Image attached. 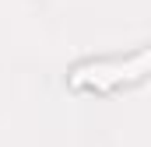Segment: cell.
<instances>
[{"label": "cell", "mask_w": 151, "mask_h": 147, "mask_svg": "<svg viewBox=\"0 0 151 147\" xmlns=\"http://www.w3.org/2000/svg\"><path fill=\"white\" fill-rule=\"evenodd\" d=\"M151 74V42L144 49L130 53L127 60H99V63H84L77 67L70 84L74 88H88V91H113L119 84H134Z\"/></svg>", "instance_id": "cell-1"}]
</instances>
